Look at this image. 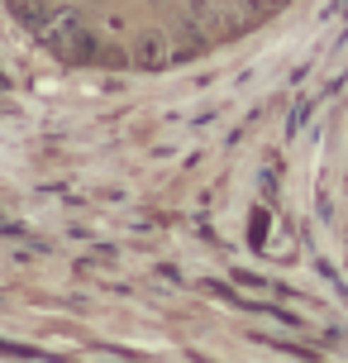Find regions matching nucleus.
I'll return each mask as SVG.
<instances>
[{
  "label": "nucleus",
  "mask_w": 348,
  "mask_h": 363,
  "mask_svg": "<svg viewBox=\"0 0 348 363\" xmlns=\"http://www.w3.org/2000/svg\"><path fill=\"white\" fill-rule=\"evenodd\" d=\"M139 62H144V67H163L167 62V38L158 34V29L139 38Z\"/></svg>",
  "instance_id": "obj_1"
},
{
  "label": "nucleus",
  "mask_w": 348,
  "mask_h": 363,
  "mask_svg": "<svg viewBox=\"0 0 348 363\" xmlns=\"http://www.w3.org/2000/svg\"><path fill=\"white\" fill-rule=\"evenodd\" d=\"M91 5H100V0H91Z\"/></svg>",
  "instance_id": "obj_2"
}]
</instances>
